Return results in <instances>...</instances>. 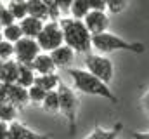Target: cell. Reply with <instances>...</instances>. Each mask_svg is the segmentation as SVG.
<instances>
[{
  "mask_svg": "<svg viewBox=\"0 0 149 139\" xmlns=\"http://www.w3.org/2000/svg\"><path fill=\"white\" fill-rule=\"evenodd\" d=\"M7 9L10 11V14L14 16V19H16L17 23L28 16V7H26V2H9V4H7Z\"/></svg>",
  "mask_w": 149,
  "mask_h": 139,
  "instance_id": "23",
  "label": "cell"
},
{
  "mask_svg": "<svg viewBox=\"0 0 149 139\" xmlns=\"http://www.w3.org/2000/svg\"><path fill=\"white\" fill-rule=\"evenodd\" d=\"M87 30L90 32V35H99L108 32L109 28V16L106 14V11H90L85 19H83Z\"/></svg>",
  "mask_w": 149,
  "mask_h": 139,
  "instance_id": "8",
  "label": "cell"
},
{
  "mask_svg": "<svg viewBox=\"0 0 149 139\" xmlns=\"http://www.w3.org/2000/svg\"><path fill=\"white\" fill-rule=\"evenodd\" d=\"M2 35H3V40H7V42H10V44H16V42H19V40L23 38V32H21V28H19V23L3 26Z\"/></svg>",
  "mask_w": 149,
  "mask_h": 139,
  "instance_id": "22",
  "label": "cell"
},
{
  "mask_svg": "<svg viewBox=\"0 0 149 139\" xmlns=\"http://www.w3.org/2000/svg\"><path fill=\"white\" fill-rule=\"evenodd\" d=\"M2 7H3V4H2V0H0V9H2Z\"/></svg>",
  "mask_w": 149,
  "mask_h": 139,
  "instance_id": "38",
  "label": "cell"
},
{
  "mask_svg": "<svg viewBox=\"0 0 149 139\" xmlns=\"http://www.w3.org/2000/svg\"><path fill=\"white\" fill-rule=\"evenodd\" d=\"M30 66L33 68V71L37 75H47V73H56L57 71V68H56V65H54V61H52L49 52H40Z\"/></svg>",
  "mask_w": 149,
  "mask_h": 139,
  "instance_id": "12",
  "label": "cell"
},
{
  "mask_svg": "<svg viewBox=\"0 0 149 139\" xmlns=\"http://www.w3.org/2000/svg\"><path fill=\"white\" fill-rule=\"evenodd\" d=\"M37 42L42 52H52L54 49L61 47L64 40H63V30L59 26V21H47L40 35L37 37Z\"/></svg>",
  "mask_w": 149,
  "mask_h": 139,
  "instance_id": "6",
  "label": "cell"
},
{
  "mask_svg": "<svg viewBox=\"0 0 149 139\" xmlns=\"http://www.w3.org/2000/svg\"><path fill=\"white\" fill-rule=\"evenodd\" d=\"M132 138L134 139H149V132H139V131H135V132H132Z\"/></svg>",
  "mask_w": 149,
  "mask_h": 139,
  "instance_id": "32",
  "label": "cell"
},
{
  "mask_svg": "<svg viewBox=\"0 0 149 139\" xmlns=\"http://www.w3.org/2000/svg\"><path fill=\"white\" fill-rule=\"evenodd\" d=\"M9 2H28V0H9Z\"/></svg>",
  "mask_w": 149,
  "mask_h": 139,
  "instance_id": "34",
  "label": "cell"
},
{
  "mask_svg": "<svg viewBox=\"0 0 149 139\" xmlns=\"http://www.w3.org/2000/svg\"><path fill=\"white\" fill-rule=\"evenodd\" d=\"M35 77H37V73L33 71V68H31L30 65H19L16 84L21 85V87H24V89H30V87L35 84Z\"/></svg>",
  "mask_w": 149,
  "mask_h": 139,
  "instance_id": "17",
  "label": "cell"
},
{
  "mask_svg": "<svg viewBox=\"0 0 149 139\" xmlns=\"http://www.w3.org/2000/svg\"><path fill=\"white\" fill-rule=\"evenodd\" d=\"M17 68H19V63L16 59L5 61L3 66H2V71H0V84H16Z\"/></svg>",
  "mask_w": 149,
  "mask_h": 139,
  "instance_id": "16",
  "label": "cell"
},
{
  "mask_svg": "<svg viewBox=\"0 0 149 139\" xmlns=\"http://www.w3.org/2000/svg\"><path fill=\"white\" fill-rule=\"evenodd\" d=\"M9 136V124L0 122V139H7Z\"/></svg>",
  "mask_w": 149,
  "mask_h": 139,
  "instance_id": "31",
  "label": "cell"
},
{
  "mask_svg": "<svg viewBox=\"0 0 149 139\" xmlns=\"http://www.w3.org/2000/svg\"><path fill=\"white\" fill-rule=\"evenodd\" d=\"M40 52H42V49L38 45L37 38L23 37L19 42L14 44V59L19 65H31Z\"/></svg>",
  "mask_w": 149,
  "mask_h": 139,
  "instance_id": "7",
  "label": "cell"
},
{
  "mask_svg": "<svg viewBox=\"0 0 149 139\" xmlns=\"http://www.w3.org/2000/svg\"><path fill=\"white\" fill-rule=\"evenodd\" d=\"M59 26L63 30V40L76 54H88L92 49V35L87 30L85 23L73 18H61Z\"/></svg>",
  "mask_w": 149,
  "mask_h": 139,
  "instance_id": "2",
  "label": "cell"
},
{
  "mask_svg": "<svg viewBox=\"0 0 149 139\" xmlns=\"http://www.w3.org/2000/svg\"><path fill=\"white\" fill-rule=\"evenodd\" d=\"M16 120H17V108L7 101H2L0 103V122L12 124Z\"/></svg>",
  "mask_w": 149,
  "mask_h": 139,
  "instance_id": "20",
  "label": "cell"
},
{
  "mask_svg": "<svg viewBox=\"0 0 149 139\" xmlns=\"http://www.w3.org/2000/svg\"><path fill=\"white\" fill-rule=\"evenodd\" d=\"M71 4H73V0H57V5H59L61 14H70Z\"/></svg>",
  "mask_w": 149,
  "mask_h": 139,
  "instance_id": "30",
  "label": "cell"
},
{
  "mask_svg": "<svg viewBox=\"0 0 149 139\" xmlns=\"http://www.w3.org/2000/svg\"><path fill=\"white\" fill-rule=\"evenodd\" d=\"M0 59L2 61H10L14 59V44L2 40L0 42Z\"/></svg>",
  "mask_w": 149,
  "mask_h": 139,
  "instance_id": "27",
  "label": "cell"
},
{
  "mask_svg": "<svg viewBox=\"0 0 149 139\" xmlns=\"http://www.w3.org/2000/svg\"><path fill=\"white\" fill-rule=\"evenodd\" d=\"M121 131H123V124L121 122L114 124V127H109V129L97 125L85 139H116L121 134Z\"/></svg>",
  "mask_w": 149,
  "mask_h": 139,
  "instance_id": "14",
  "label": "cell"
},
{
  "mask_svg": "<svg viewBox=\"0 0 149 139\" xmlns=\"http://www.w3.org/2000/svg\"><path fill=\"white\" fill-rule=\"evenodd\" d=\"M0 23H2V26H9V25L17 23V21L14 19V16L10 14V11L7 9V5H3V7L0 9Z\"/></svg>",
  "mask_w": 149,
  "mask_h": 139,
  "instance_id": "28",
  "label": "cell"
},
{
  "mask_svg": "<svg viewBox=\"0 0 149 139\" xmlns=\"http://www.w3.org/2000/svg\"><path fill=\"white\" fill-rule=\"evenodd\" d=\"M42 108H43L47 113H52V115L59 113V96H57V91L47 92V96H45V99H43V103H42Z\"/></svg>",
  "mask_w": 149,
  "mask_h": 139,
  "instance_id": "21",
  "label": "cell"
},
{
  "mask_svg": "<svg viewBox=\"0 0 149 139\" xmlns=\"http://www.w3.org/2000/svg\"><path fill=\"white\" fill-rule=\"evenodd\" d=\"M90 11H106V0H88Z\"/></svg>",
  "mask_w": 149,
  "mask_h": 139,
  "instance_id": "29",
  "label": "cell"
},
{
  "mask_svg": "<svg viewBox=\"0 0 149 139\" xmlns=\"http://www.w3.org/2000/svg\"><path fill=\"white\" fill-rule=\"evenodd\" d=\"M35 85L42 87L43 91L50 92V91H57V87L61 85V77L56 73H47V75H37L35 77Z\"/></svg>",
  "mask_w": 149,
  "mask_h": 139,
  "instance_id": "15",
  "label": "cell"
},
{
  "mask_svg": "<svg viewBox=\"0 0 149 139\" xmlns=\"http://www.w3.org/2000/svg\"><path fill=\"white\" fill-rule=\"evenodd\" d=\"M2 40H3V35H2V32H0V42H2Z\"/></svg>",
  "mask_w": 149,
  "mask_h": 139,
  "instance_id": "36",
  "label": "cell"
},
{
  "mask_svg": "<svg viewBox=\"0 0 149 139\" xmlns=\"http://www.w3.org/2000/svg\"><path fill=\"white\" fill-rule=\"evenodd\" d=\"M57 96H59V113L66 118L70 136H73L76 132V113H78V104H80L78 96L70 85L63 82L57 87Z\"/></svg>",
  "mask_w": 149,
  "mask_h": 139,
  "instance_id": "4",
  "label": "cell"
},
{
  "mask_svg": "<svg viewBox=\"0 0 149 139\" xmlns=\"http://www.w3.org/2000/svg\"><path fill=\"white\" fill-rule=\"evenodd\" d=\"M45 4L47 14H49V21H59L61 19V11L57 5V0H42Z\"/></svg>",
  "mask_w": 149,
  "mask_h": 139,
  "instance_id": "25",
  "label": "cell"
},
{
  "mask_svg": "<svg viewBox=\"0 0 149 139\" xmlns=\"http://www.w3.org/2000/svg\"><path fill=\"white\" fill-rule=\"evenodd\" d=\"M92 49H95L101 54H109V52H116V51H127L132 54L146 52V45L142 42H130V40H125L114 33H109V32L94 35L92 37Z\"/></svg>",
  "mask_w": 149,
  "mask_h": 139,
  "instance_id": "3",
  "label": "cell"
},
{
  "mask_svg": "<svg viewBox=\"0 0 149 139\" xmlns=\"http://www.w3.org/2000/svg\"><path fill=\"white\" fill-rule=\"evenodd\" d=\"M45 96H47V91H43L42 87H38V85H35V84L28 89V99H30V103L42 104L43 99H45Z\"/></svg>",
  "mask_w": 149,
  "mask_h": 139,
  "instance_id": "24",
  "label": "cell"
},
{
  "mask_svg": "<svg viewBox=\"0 0 149 139\" xmlns=\"http://www.w3.org/2000/svg\"><path fill=\"white\" fill-rule=\"evenodd\" d=\"M128 0H106V11L109 14H120L127 9Z\"/></svg>",
  "mask_w": 149,
  "mask_h": 139,
  "instance_id": "26",
  "label": "cell"
},
{
  "mask_svg": "<svg viewBox=\"0 0 149 139\" xmlns=\"http://www.w3.org/2000/svg\"><path fill=\"white\" fill-rule=\"evenodd\" d=\"M3 63H5V61H2V59H0V71H2V66H3Z\"/></svg>",
  "mask_w": 149,
  "mask_h": 139,
  "instance_id": "35",
  "label": "cell"
},
{
  "mask_svg": "<svg viewBox=\"0 0 149 139\" xmlns=\"http://www.w3.org/2000/svg\"><path fill=\"white\" fill-rule=\"evenodd\" d=\"M3 101L14 104L19 110V108L26 106V103H30L28 89H24L17 84H3Z\"/></svg>",
  "mask_w": 149,
  "mask_h": 139,
  "instance_id": "9",
  "label": "cell"
},
{
  "mask_svg": "<svg viewBox=\"0 0 149 139\" xmlns=\"http://www.w3.org/2000/svg\"><path fill=\"white\" fill-rule=\"evenodd\" d=\"M85 70L95 75L104 84H111L114 77V65L109 58L101 54H87L85 56Z\"/></svg>",
  "mask_w": 149,
  "mask_h": 139,
  "instance_id": "5",
  "label": "cell"
},
{
  "mask_svg": "<svg viewBox=\"0 0 149 139\" xmlns=\"http://www.w3.org/2000/svg\"><path fill=\"white\" fill-rule=\"evenodd\" d=\"M88 12H90L88 0H73L71 9H70V18L83 21V19H85V16H87Z\"/></svg>",
  "mask_w": 149,
  "mask_h": 139,
  "instance_id": "19",
  "label": "cell"
},
{
  "mask_svg": "<svg viewBox=\"0 0 149 139\" xmlns=\"http://www.w3.org/2000/svg\"><path fill=\"white\" fill-rule=\"evenodd\" d=\"M2 30H3V26H2V23H0V32H2Z\"/></svg>",
  "mask_w": 149,
  "mask_h": 139,
  "instance_id": "37",
  "label": "cell"
},
{
  "mask_svg": "<svg viewBox=\"0 0 149 139\" xmlns=\"http://www.w3.org/2000/svg\"><path fill=\"white\" fill-rule=\"evenodd\" d=\"M49 54H50V58H52V61H54V65H56L57 70L71 68V65H73V61H74V56H76V52H74L71 47H68L66 44H63L61 47L54 49Z\"/></svg>",
  "mask_w": 149,
  "mask_h": 139,
  "instance_id": "11",
  "label": "cell"
},
{
  "mask_svg": "<svg viewBox=\"0 0 149 139\" xmlns=\"http://www.w3.org/2000/svg\"><path fill=\"white\" fill-rule=\"evenodd\" d=\"M142 106H144V110L149 113V91L142 96Z\"/></svg>",
  "mask_w": 149,
  "mask_h": 139,
  "instance_id": "33",
  "label": "cell"
},
{
  "mask_svg": "<svg viewBox=\"0 0 149 139\" xmlns=\"http://www.w3.org/2000/svg\"><path fill=\"white\" fill-rule=\"evenodd\" d=\"M26 7H28V16H33L40 21H49V14L42 0H28Z\"/></svg>",
  "mask_w": 149,
  "mask_h": 139,
  "instance_id": "18",
  "label": "cell"
},
{
  "mask_svg": "<svg viewBox=\"0 0 149 139\" xmlns=\"http://www.w3.org/2000/svg\"><path fill=\"white\" fill-rule=\"evenodd\" d=\"M7 139H50V136H45V134H40L37 131L30 129L26 124H21V122H12L9 124V136Z\"/></svg>",
  "mask_w": 149,
  "mask_h": 139,
  "instance_id": "10",
  "label": "cell"
},
{
  "mask_svg": "<svg viewBox=\"0 0 149 139\" xmlns=\"http://www.w3.org/2000/svg\"><path fill=\"white\" fill-rule=\"evenodd\" d=\"M68 75L71 77L74 84V89L81 94L87 96H97V98H104L111 103H118L116 94L109 89L108 84H104L102 80H99L95 75H92L90 71L85 68H68Z\"/></svg>",
  "mask_w": 149,
  "mask_h": 139,
  "instance_id": "1",
  "label": "cell"
},
{
  "mask_svg": "<svg viewBox=\"0 0 149 139\" xmlns=\"http://www.w3.org/2000/svg\"><path fill=\"white\" fill-rule=\"evenodd\" d=\"M45 23H47V21H40L37 18H33V16H26L24 19L19 21V28H21V32H23V37L37 38Z\"/></svg>",
  "mask_w": 149,
  "mask_h": 139,
  "instance_id": "13",
  "label": "cell"
}]
</instances>
